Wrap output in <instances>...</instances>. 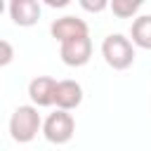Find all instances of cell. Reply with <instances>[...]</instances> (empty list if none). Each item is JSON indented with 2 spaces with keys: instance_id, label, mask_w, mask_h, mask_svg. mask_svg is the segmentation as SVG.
Segmentation results:
<instances>
[{
  "instance_id": "cell-1",
  "label": "cell",
  "mask_w": 151,
  "mask_h": 151,
  "mask_svg": "<svg viewBox=\"0 0 151 151\" xmlns=\"http://www.w3.org/2000/svg\"><path fill=\"white\" fill-rule=\"evenodd\" d=\"M42 123L45 120L40 118V113L33 104L17 106L9 118V137L17 144H28L38 137V132H42Z\"/></svg>"
},
{
  "instance_id": "cell-2",
  "label": "cell",
  "mask_w": 151,
  "mask_h": 151,
  "mask_svg": "<svg viewBox=\"0 0 151 151\" xmlns=\"http://www.w3.org/2000/svg\"><path fill=\"white\" fill-rule=\"evenodd\" d=\"M101 57L113 71H125L134 64V45L123 33H111L101 42Z\"/></svg>"
},
{
  "instance_id": "cell-3",
  "label": "cell",
  "mask_w": 151,
  "mask_h": 151,
  "mask_svg": "<svg viewBox=\"0 0 151 151\" xmlns=\"http://www.w3.org/2000/svg\"><path fill=\"white\" fill-rule=\"evenodd\" d=\"M73 134H76V120H73V116L68 111H59L57 109L42 123V137L50 144H57V146L68 144L73 139Z\"/></svg>"
},
{
  "instance_id": "cell-4",
  "label": "cell",
  "mask_w": 151,
  "mask_h": 151,
  "mask_svg": "<svg viewBox=\"0 0 151 151\" xmlns=\"http://www.w3.org/2000/svg\"><path fill=\"white\" fill-rule=\"evenodd\" d=\"M50 33H52L54 40H59V45H64V42H71V40H78V38H87L90 28H87L85 19L66 14V17H59V19L52 21Z\"/></svg>"
},
{
  "instance_id": "cell-5",
  "label": "cell",
  "mask_w": 151,
  "mask_h": 151,
  "mask_svg": "<svg viewBox=\"0 0 151 151\" xmlns=\"http://www.w3.org/2000/svg\"><path fill=\"white\" fill-rule=\"evenodd\" d=\"M59 57H61V61L66 66H73V68L85 66L90 61V57H92V40H90V35L71 40V42H64L59 47Z\"/></svg>"
},
{
  "instance_id": "cell-6",
  "label": "cell",
  "mask_w": 151,
  "mask_h": 151,
  "mask_svg": "<svg viewBox=\"0 0 151 151\" xmlns=\"http://www.w3.org/2000/svg\"><path fill=\"white\" fill-rule=\"evenodd\" d=\"M7 9H9V19L17 26H24V28L35 26L38 19H40V14H42L38 0H12L7 5Z\"/></svg>"
},
{
  "instance_id": "cell-7",
  "label": "cell",
  "mask_w": 151,
  "mask_h": 151,
  "mask_svg": "<svg viewBox=\"0 0 151 151\" xmlns=\"http://www.w3.org/2000/svg\"><path fill=\"white\" fill-rule=\"evenodd\" d=\"M54 90H57V80L50 78V76H38L28 83V99L31 104L38 109H45V106H52L54 104Z\"/></svg>"
},
{
  "instance_id": "cell-8",
  "label": "cell",
  "mask_w": 151,
  "mask_h": 151,
  "mask_svg": "<svg viewBox=\"0 0 151 151\" xmlns=\"http://www.w3.org/2000/svg\"><path fill=\"white\" fill-rule=\"evenodd\" d=\"M83 101V87L76 80H57L54 90V106L59 111H73Z\"/></svg>"
},
{
  "instance_id": "cell-9",
  "label": "cell",
  "mask_w": 151,
  "mask_h": 151,
  "mask_svg": "<svg viewBox=\"0 0 151 151\" xmlns=\"http://www.w3.org/2000/svg\"><path fill=\"white\" fill-rule=\"evenodd\" d=\"M130 38L134 47L151 50V14H139L130 26Z\"/></svg>"
},
{
  "instance_id": "cell-10",
  "label": "cell",
  "mask_w": 151,
  "mask_h": 151,
  "mask_svg": "<svg viewBox=\"0 0 151 151\" xmlns=\"http://www.w3.org/2000/svg\"><path fill=\"white\" fill-rule=\"evenodd\" d=\"M109 9L118 17V19H130L142 9V0H113L109 5ZM137 19V17H134Z\"/></svg>"
},
{
  "instance_id": "cell-11",
  "label": "cell",
  "mask_w": 151,
  "mask_h": 151,
  "mask_svg": "<svg viewBox=\"0 0 151 151\" xmlns=\"http://www.w3.org/2000/svg\"><path fill=\"white\" fill-rule=\"evenodd\" d=\"M78 5H80L85 12H94V14H99V12L109 9V5H111V2H106V0H94V2H90V0H80Z\"/></svg>"
},
{
  "instance_id": "cell-12",
  "label": "cell",
  "mask_w": 151,
  "mask_h": 151,
  "mask_svg": "<svg viewBox=\"0 0 151 151\" xmlns=\"http://www.w3.org/2000/svg\"><path fill=\"white\" fill-rule=\"evenodd\" d=\"M14 59V50L7 40H0V66H7Z\"/></svg>"
},
{
  "instance_id": "cell-13",
  "label": "cell",
  "mask_w": 151,
  "mask_h": 151,
  "mask_svg": "<svg viewBox=\"0 0 151 151\" xmlns=\"http://www.w3.org/2000/svg\"><path fill=\"white\" fill-rule=\"evenodd\" d=\"M47 5H50V7H66L68 0H47Z\"/></svg>"
}]
</instances>
